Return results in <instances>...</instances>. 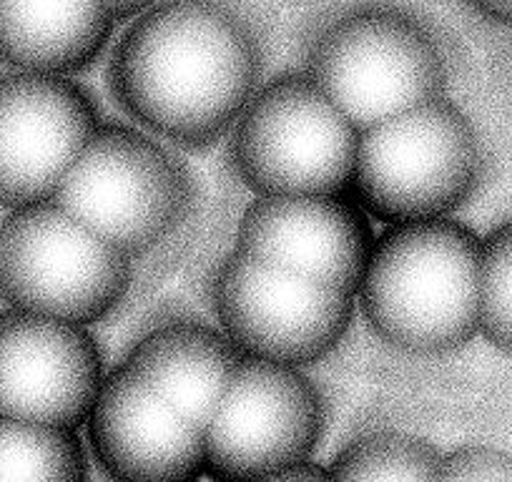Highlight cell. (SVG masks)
<instances>
[{
	"instance_id": "6da1fadb",
	"label": "cell",
	"mask_w": 512,
	"mask_h": 482,
	"mask_svg": "<svg viewBox=\"0 0 512 482\" xmlns=\"http://www.w3.org/2000/svg\"><path fill=\"white\" fill-rule=\"evenodd\" d=\"M259 78L254 33L216 0L156 3L123 31L108 66L118 106L184 149H206L234 129Z\"/></svg>"
},
{
	"instance_id": "7a4b0ae2",
	"label": "cell",
	"mask_w": 512,
	"mask_h": 482,
	"mask_svg": "<svg viewBox=\"0 0 512 482\" xmlns=\"http://www.w3.org/2000/svg\"><path fill=\"white\" fill-rule=\"evenodd\" d=\"M482 239L455 219L392 224L359 284L369 329L412 354L465 347L480 332Z\"/></svg>"
},
{
	"instance_id": "3957f363",
	"label": "cell",
	"mask_w": 512,
	"mask_h": 482,
	"mask_svg": "<svg viewBox=\"0 0 512 482\" xmlns=\"http://www.w3.org/2000/svg\"><path fill=\"white\" fill-rule=\"evenodd\" d=\"M480 171L475 126L437 98L362 131L349 196L387 226L447 219L475 194Z\"/></svg>"
},
{
	"instance_id": "277c9868",
	"label": "cell",
	"mask_w": 512,
	"mask_h": 482,
	"mask_svg": "<svg viewBox=\"0 0 512 482\" xmlns=\"http://www.w3.org/2000/svg\"><path fill=\"white\" fill-rule=\"evenodd\" d=\"M362 131L307 76L256 91L231 129V164L256 196L349 194Z\"/></svg>"
},
{
	"instance_id": "5b68a950",
	"label": "cell",
	"mask_w": 512,
	"mask_h": 482,
	"mask_svg": "<svg viewBox=\"0 0 512 482\" xmlns=\"http://www.w3.org/2000/svg\"><path fill=\"white\" fill-rule=\"evenodd\" d=\"M131 277V257L56 201L13 209L0 221L6 309L88 327L121 304Z\"/></svg>"
},
{
	"instance_id": "8992f818",
	"label": "cell",
	"mask_w": 512,
	"mask_h": 482,
	"mask_svg": "<svg viewBox=\"0 0 512 482\" xmlns=\"http://www.w3.org/2000/svg\"><path fill=\"white\" fill-rule=\"evenodd\" d=\"M307 76L359 131H367L445 98L447 68L422 23L390 8H364L319 33Z\"/></svg>"
},
{
	"instance_id": "52a82bcc",
	"label": "cell",
	"mask_w": 512,
	"mask_h": 482,
	"mask_svg": "<svg viewBox=\"0 0 512 482\" xmlns=\"http://www.w3.org/2000/svg\"><path fill=\"white\" fill-rule=\"evenodd\" d=\"M53 201L134 259L181 224L191 201V179L159 139L128 126L101 124Z\"/></svg>"
},
{
	"instance_id": "ba28073f",
	"label": "cell",
	"mask_w": 512,
	"mask_h": 482,
	"mask_svg": "<svg viewBox=\"0 0 512 482\" xmlns=\"http://www.w3.org/2000/svg\"><path fill=\"white\" fill-rule=\"evenodd\" d=\"M327 427L319 387L299 367L241 357L204 427V475L254 482L312 462Z\"/></svg>"
},
{
	"instance_id": "9c48e42d",
	"label": "cell",
	"mask_w": 512,
	"mask_h": 482,
	"mask_svg": "<svg viewBox=\"0 0 512 482\" xmlns=\"http://www.w3.org/2000/svg\"><path fill=\"white\" fill-rule=\"evenodd\" d=\"M219 329L244 357L307 367L337 349L354 317V297L282 267L231 252L214 277Z\"/></svg>"
},
{
	"instance_id": "30bf717a",
	"label": "cell",
	"mask_w": 512,
	"mask_h": 482,
	"mask_svg": "<svg viewBox=\"0 0 512 482\" xmlns=\"http://www.w3.org/2000/svg\"><path fill=\"white\" fill-rule=\"evenodd\" d=\"M101 116L71 76L0 73V209L53 201Z\"/></svg>"
},
{
	"instance_id": "8fae6325",
	"label": "cell",
	"mask_w": 512,
	"mask_h": 482,
	"mask_svg": "<svg viewBox=\"0 0 512 482\" xmlns=\"http://www.w3.org/2000/svg\"><path fill=\"white\" fill-rule=\"evenodd\" d=\"M103 380L101 347L86 327L0 312V417L78 430Z\"/></svg>"
},
{
	"instance_id": "7c38bea8",
	"label": "cell",
	"mask_w": 512,
	"mask_h": 482,
	"mask_svg": "<svg viewBox=\"0 0 512 482\" xmlns=\"http://www.w3.org/2000/svg\"><path fill=\"white\" fill-rule=\"evenodd\" d=\"M374 241L372 219L349 194L256 196L236 226V252L352 297Z\"/></svg>"
},
{
	"instance_id": "4fadbf2b",
	"label": "cell",
	"mask_w": 512,
	"mask_h": 482,
	"mask_svg": "<svg viewBox=\"0 0 512 482\" xmlns=\"http://www.w3.org/2000/svg\"><path fill=\"white\" fill-rule=\"evenodd\" d=\"M88 425L98 467L116 482H196L204 475L201 432L128 365L103 380Z\"/></svg>"
},
{
	"instance_id": "5bb4252c",
	"label": "cell",
	"mask_w": 512,
	"mask_h": 482,
	"mask_svg": "<svg viewBox=\"0 0 512 482\" xmlns=\"http://www.w3.org/2000/svg\"><path fill=\"white\" fill-rule=\"evenodd\" d=\"M241 357L244 354L221 329L174 322L141 337L123 365L204 435Z\"/></svg>"
},
{
	"instance_id": "9a60e30c",
	"label": "cell",
	"mask_w": 512,
	"mask_h": 482,
	"mask_svg": "<svg viewBox=\"0 0 512 482\" xmlns=\"http://www.w3.org/2000/svg\"><path fill=\"white\" fill-rule=\"evenodd\" d=\"M113 26L98 0H0V66L71 76L101 56Z\"/></svg>"
},
{
	"instance_id": "2e32d148",
	"label": "cell",
	"mask_w": 512,
	"mask_h": 482,
	"mask_svg": "<svg viewBox=\"0 0 512 482\" xmlns=\"http://www.w3.org/2000/svg\"><path fill=\"white\" fill-rule=\"evenodd\" d=\"M0 482H88L78 430L0 417Z\"/></svg>"
},
{
	"instance_id": "e0dca14e",
	"label": "cell",
	"mask_w": 512,
	"mask_h": 482,
	"mask_svg": "<svg viewBox=\"0 0 512 482\" xmlns=\"http://www.w3.org/2000/svg\"><path fill=\"white\" fill-rule=\"evenodd\" d=\"M445 455L410 432L379 430L347 442L327 467L332 482H440Z\"/></svg>"
},
{
	"instance_id": "ac0fdd59",
	"label": "cell",
	"mask_w": 512,
	"mask_h": 482,
	"mask_svg": "<svg viewBox=\"0 0 512 482\" xmlns=\"http://www.w3.org/2000/svg\"><path fill=\"white\" fill-rule=\"evenodd\" d=\"M480 334L512 354V221L482 239Z\"/></svg>"
},
{
	"instance_id": "d6986e66",
	"label": "cell",
	"mask_w": 512,
	"mask_h": 482,
	"mask_svg": "<svg viewBox=\"0 0 512 482\" xmlns=\"http://www.w3.org/2000/svg\"><path fill=\"white\" fill-rule=\"evenodd\" d=\"M440 482H512V452L465 445L445 455Z\"/></svg>"
},
{
	"instance_id": "ffe728a7",
	"label": "cell",
	"mask_w": 512,
	"mask_h": 482,
	"mask_svg": "<svg viewBox=\"0 0 512 482\" xmlns=\"http://www.w3.org/2000/svg\"><path fill=\"white\" fill-rule=\"evenodd\" d=\"M254 482H332L327 467H319L317 462H304V465L292 467V470L277 472V475L262 477Z\"/></svg>"
},
{
	"instance_id": "44dd1931",
	"label": "cell",
	"mask_w": 512,
	"mask_h": 482,
	"mask_svg": "<svg viewBox=\"0 0 512 482\" xmlns=\"http://www.w3.org/2000/svg\"><path fill=\"white\" fill-rule=\"evenodd\" d=\"M108 13H111L113 21H126V18H136L144 11L154 8L161 0H98Z\"/></svg>"
},
{
	"instance_id": "7402d4cb",
	"label": "cell",
	"mask_w": 512,
	"mask_h": 482,
	"mask_svg": "<svg viewBox=\"0 0 512 482\" xmlns=\"http://www.w3.org/2000/svg\"><path fill=\"white\" fill-rule=\"evenodd\" d=\"M480 16L512 26V0H467Z\"/></svg>"
}]
</instances>
